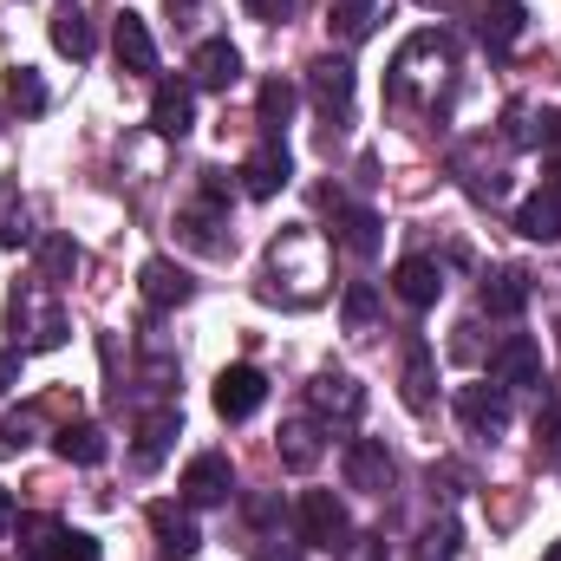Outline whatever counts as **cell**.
<instances>
[{"label": "cell", "instance_id": "obj_1", "mask_svg": "<svg viewBox=\"0 0 561 561\" xmlns=\"http://www.w3.org/2000/svg\"><path fill=\"white\" fill-rule=\"evenodd\" d=\"M450 72H457L450 33H444V26H424V33H412V39L399 46L392 79H386V99H392V105H437L444 85H450Z\"/></svg>", "mask_w": 561, "mask_h": 561}, {"label": "cell", "instance_id": "obj_2", "mask_svg": "<svg viewBox=\"0 0 561 561\" xmlns=\"http://www.w3.org/2000/svg\"><path fill=\"white\" fill-rule=\"evenodd\" d=\"M7 327L20 333V353H53V346H66V313H59V300H53V280L46 275L13 280Z\"/></svg>", "mask_w": 561, "mask_h": 561}, {"label": "cell", "instance_id": "obj_3", "mask_svg": "<svg viewBox=\"0 0 561 561\" xmlns=\"http://www.w3.org/2000/svg\"><path fill=\"white\" fill-rule=\"evenodd\" d=\"M280 275H300V307H313V300H320V287H327V249H320V236H313L307 222L280 229L275 242H268V268H262V287H275Z\"/></svg>", "mask_w": 561, "mask_h": 561}, {"label": "cell", "instance_id": "obj_4", "mask_svg": "<svg viewBox=\"0 0 561 561\" xmlns=\"http://www.w3.org/2000/svg\"><path fill=\"white\" fill-rule=\"evenodd\" d=\"M222 229H229V183L209 170L203 196H196L190 209H176V242H183V249H196V255H229V249H236V236H222Z\"/></svg>", "mask_w": 561, "mask_h": 561}, {"label": "cell", "instance_id": "obj_5", "mask_svg": "<svg viewBox=\"0 0 561 561\" xmlns=\"http://www.w3.org/2000/svg\"><path fill=\"white\" fill-rule=\"evenodd\" d=\"M294 523H300V542L320 549V556H340V549L353 542V516H346V503H340L333 490H307V496L294 503Z\"/></svg>", "mask_w": 561, "mask_h": 561}, {"label": "cell", "instance_id": "obj_6", "mask_svg": "<svg viewBox=\"0 0 561 561\" xmlns=\"http://www.w3.org/2000/svg\"><path fill=\"white\" fill-rule=\"evenodd\" d=\"M307 92H313V105H320V118H327L333 131L353 118V66H346V59H333V53L313 59V66H307Z\"/></svg>", "mask_w": 561, "mask_h": 561}, {"label": "cell", "instance_id": "obj_7", "mask_svg": "<svg viewBox=\"0 0 561 561\" xmlns=\"http://www.w3.org/2000/svg\"><path fill=\"white\" fill-rule=\"evenodd\" d=\"M457 419H463V431L470 437H503L510 431V386H496V379H483V386H463L457 392Z\"/></svg>", "mask_w": 561, "mask_h": 561}, {"label": "cell", "instance_id": "obj_8", "mask_svg": "<svg viewBox=\"0 0 561 561\" xmlns=\"http://www.w3.org/2000/svg\"><path fill=\"white\" fill-rule=\"evenodd\" d=\"M340 470H346V490H359V496H386L392 477H399V463H392V450L379 437H353Z\"/></svg>", "mask_w": 561, "mask_h": 561}, {"label": "cell", "instance_id": "obj_9", "mask_svg": "<svg viewBox=\"0 0 561 561\" xmlns=\"http://www.w3.org/2000/svg\"><path fill=\"white\" fill-rule=\"evenodd\" d=\"M307 405H313V419H327V424H353L366 412V386L353 373H313Z\"/></svg>", "mask_w": 561, "mask_h": 561}, {"label": "cell", "instance_id": "obj_10", "mask_svg": "<svg viewBox=\"0 0 561 561\" xmlns=\"http://www.w3.org/2000/svg\"><path fill=\"white\" fill-rule=\"evenodd\" d=\"M229 490H236V463L222 450L190 457V470H183V503L190 510H216V503H229Z\"/></svg>", "mask_w": 561, "mask_h": 561}, {"label": "cell", "instance_id": "obj_11", "mask_svg": "<svg viewBox=\"0 0 561 561\" xmlns=\"http://www.w3.org/2000/svg\"><path fill=\"white\" fill-rule=\"evenodd\" d=\"M262 405H268V379H262L255 366H229V373L216 379V419L242 424V419H255Z\"/></svg>", "mask_w": 561, "mask_h": 561}, {"label": "cell", "instance_id": "obj_12", "mask_svg": "<svg viewBox=\"0 0 561 561\" xmlns=\"http://www.w3.org/2000/svg\"><path fill=\"white\" fill-rule=\"evenodd\" d=\"M490 379L510 386V392H516V386H542V346H536L529 333H510V340L490 353Z\"/></svg>", "mask_w": 561, "mask_h": 561}, {"label": "cell", "instance_id": "obj_13", "mask_svg": "<svg viewBox=\"0 0 561 561\" xmlns=\"http://www.w3.org/2000/svg\"><path fill=\"white\" fill-rule=\"evenodd\" d=\"M287 176H294V157H287V144H280V138H268L249 163H242V190H249L255 203L280 196V190H287Z\"/></svg>", "mask_w": 561, "mask_h": 561}, {"label": "cell", "instance_id": "obj_14", "mask_svg": "<svg viewBox=\"0 0 561 561\" xmlns=\"http://www.w3.org/2000/svg\"><path fill=\"white\" fill-rule=\"evenodd\" d=\"M46 33H53V46H59L66 59H92V46H99V33H92V13H85L79 0H59V7L46 13Z\"/></svg>", "mask_w": 561, "mask_h": 561}, {"label": "cell", "instance_id": "obj_15", "mask_svg": "<svg viewBox=\"0 0 561 561\" xmlns=\"http://www.w3.org/2000/svg\"><path fill=\"white\" fill-rule=\"evenodd\" d=\"M150 125H157L163 138H183V131L196 125V85H183V79H163V85L150 92Z\"/></svg>", "mask_w": 561, "mask_h": 561}, {"label": "cell", "instance_id": "obj_16", "mask_svg": "<svg viewBox=\"0 0 561 561\" xmlns=\"http://www.w3.org/2000/svg\"><path fill=\"white\" fill-rule=\"evenodd\" d=\"M327 209H333V229H340V249L346 255H379V216L373 209H353L333 190H327Z\"/></svg>", "mask_w": 561, "mask_h": 561}, {"label": "cell", "instance_id": "obj_17", "mask_svg": "<svg viewBox=\"0 0 561 561\" xmlns=\"http://www.w3.org/2000/svg\"><path fill=\"white\" fill-rule=\"evenodd\" d=\"M176 437H183V412H176V405H157V412L138 424V450H131V463H138V470H157V463L170 457Z\"/></svg>", "mask_w": 561, "mask_h": 561}, {"label": "cell", "instance_id": "obj_18", "mask_svg": "<svg viewBox=\"0 0 561 561\" xmlns=\"http://www.w3.org/2000/svg\"><path fill=\"white\" fill-rule=\"evenodd\" d=\"M190 72H196V85H203V92H229V85L242 79V53H236L229 39H203V46H196V59H190Z\"/></svg>", "mask_w": 561, "mask_h": 561}, {"label": "cell", "instance_id": "obj_19", "mask_svg": "<svg viewBox=\"0 0 561 561\" xmlns=\"http://www.w3.org/2000/svg\"><path fill=\"white\" fill-rule=\"evenodd\" d=\"M150 536H157V549L176 561V556H196L203 549V536H196V523H190V510H176V503H150Z\"/></svg>", "mask_w": 561, "mask_h": 561}, {"label": "cell", "instance_id": "obj_20", "mask_svg": "<svg viewBox=\"0 0 561 561\" xmlns=\"http://www.w3.org/2000/svg\"><path fill=\"white\" fill-rule=\"evenodd\" d=\"M112 46H118V66L125 72H157V39H150V26H144V13H118V26H112Z\"/></svg>", "mask_w": 561, "mask_h": 561}, {"label": "cell", "instance_id": "obj_21", "mask_svg": "<svg viewBox=\"0 0 561 561\" xmlns=\"http://www.w3.org/2000/svg\"><path fill=\"white\" fill-rule=\"evenodd\" d=\"M138 280H144V300H150V307H183V300L196 294V280L183 275L170 255H150V262L138 268Z\"/></svg>", "mask_w": 561, "mask_h": 561}, {"label": "cell", "instance_id": "obj_22", "mask_svg": "<svg viewBox=\"0 0 561 561\" xmlns=\"http://www.w3.org/2000/svg\"><path fill=\"white\" fill-rule=\"evenodd\" d=\"M392 294L405 300V307H437V294H444V275H437V262H424V255H405L399 268H392Z\"/></svg>", "mask_w": 561, "mask_h": 561}, {"label": "cell", "instance_id": "obj_23", "mask_svg": "<svg viewBox=\"0 0 561 561\" xmlns=\"http://www.w3.org/2000/svg\"><path fill=\"white\" fill-rule=\"evenodd\" d=\"M483 307H490L496 320H516V313L529 307V275H523V268H490V275H483Z\"/></svg>", "mask_w": 561, "mask_h": 561}, {"label": "cell", "instance_id": "obj_24", "mask_svg": "<svg viewBox=\"0 0 561 561\" xmlns=\"http://www.w3.org/2000/svg\"><path fill=\"white\" fill-rule=\"evenodd\" d=\"M523 20H529V13H523L516 0H490V7L477 13V33H483L490 53H510V46L523 39Z\"/></svg>", "mask_w": 561, "mask_h": 561}, {"label": "cell", "instance_id": "obj_25", "mask_svg": "<svg viewBox=\"0 0 561 561\" xmlns=\"http://www.w3.org/2000/svg\"><path fill=\"white\" fill-rule=\"evenodd\" d=\"M373 20H379V0H327V33L340 46H359L373 33Z\"/></svg>", "mask_w": 561, "mask_h": 561}, {"label": "cell", "instance_id": "obj_26", "mask_svg": "<svg viewBox=\"0 0 561 561\" xmlns=\"http://www.w3.org/2000/svg\"><path fill=\"white\" fill-rule=\"evenodd\" d=\"M516 236L523 242H561V196H529V203H516Z\"/></svg>", "mask_w": 561, "mask_h": 561}, {"label": "cell", "instance_id": "obj_27", "mask_svg": "<svg viewBox=\"0 0 561 561\" xmlns=\"http://www.w3.org/2000/svg\"><path fill=\"white\" fill-rule=\"evenodd\" d=\"M53 450H59V457H66V463H105V450H112V444H105V431H99V424H59V431H53Z\"/></svg>", "mask_w": 561, "mask_h": 561}, {"label": "cell", "instance_id": "obj_28", "mask_svg": "<svg viewBox=\"0 0 561 561\" xmlns=\"http://www.w3.org/2000/svg\"><path fill=\"white\" fill-rule=\"evenodd\" d=\"M280 463H287V470H313V463H320V424L313 419L280 424Z\"/></svg>", "mask_w": 561, "mask_h": 561}, {"label": "cell", "instance_id": "obj_29", "mask_svg": "<svg viewBox=\"0 0 561 561\" xmlns=\"http://www.w3.org/2000/svg\"><path fill=\"white\" fill-rule=\"evenodd\" d=\"M294 105H300V92H294L287 79H268V85L255 92V118H262V131H268V138H280V131H287Z\"/></svg>", "mask_w": 561, "mask_h": 561}, {"label": "cell", "instance_id": "obj_30", "mask_svg": "<svg viewBox=\"0 0 561 561\" xmlns=\"http://www.w3.org/2000/svg\"><path fill=\"white\" fill-rule=\"evenodd\" d=\"M340 320H346V333H353V340H366V333H373V320H379V287H373V280H353V287L340 294Z\"/></svg>", "mask_w": 561, "mask_h": 561}, {"label": "cell", "instance_id": "obj_31", "mask_svg": "<svg viewBox=\"0 0 561 561\" xmlns=\"http://www.w3.org/2000/svg\"><path fill=\"white\" fill-rule=\"evenodd\" d=\"M431 386H437V379H431V346H412V353H405V405H412L419 419L431 412V399H437Z\"/></svg>", "mask_w": 561, "mask_h": 561}, {"label": "cell", "instance_id": "obj_32", "mask_svg": "<svg viewBox=\"0 0 561 561\" xmlns=\"http://www.w3.org/2000/svg\"><path fill=\"white\" fill-rule=\"evenodd\" d=\"M7 105H13V112H26V118H39V112H46V85H39V72H33V66H13V72H7Z\"/></svg>", "mask_w": 561, "mask_h": 561}, {"label": "cell", "instance_id": "obj_33", "mask_svg": "<svg viewBox=\"0 0 561 561\" xmlns=\"http://www.w3.org/2000/svg\"><path fill=\"white\" fill-rule=\"evenodd\" d=\"M72 268H79V249H72V236H46V242H39V275L59 287V280H72Z\"/></svg>", "mask_w": 561, "mask_h": 561}, {"label": "cell", "instance_id": "obj_34", "mask_svg": "<svg viewBox=\"0 0 561 561\" xmlns=\"http://www.w3.org/2000/svg\"><path fill=\"white\" fill-rule=\"evenodd\" d=\"M26 242V203H20V183H0V249H20Z\"/></svg>", "mask_w": 561, "mask_h": 561}, {"label": "cell", "instance_id": "obj_35", "mask_svg": "<svg viewBox=\"0 0 561 561\" xmlns=\"http://www.w3.org/2000/svg\"><path fill=\"white\" fill-rule=\"evenodd\" d=\"M46 561H99V542H92L85 529H66V523H59V536H53Z\"/></svg>", "mask_w": 561, "mask_h": 561}, {"label": "cell", "instance_id": "obj_36", "mask_svg": "<svg viewBox=\"0 0 561 561\" xmlns=\"http://www.w3.org/2000/svg\"><path fill=\"white\" fill-rule=\"evenodd\" d=\"M53 536H59V523H53V516H20V549H26V556H46V549H53Z\"/></svg>", "mask_w": 561, "mask_h": 561}, {"label": "cell", "instance_id": "obj_37", "mask_svg": "<svg viewBox=\"0 0 561 561\" xmlns=\"http://www.w3.org/2000/svg\"><path fill=\"white\" fill-rule=\"evenodd\" d=\"M39 431V412H20V419H0V450H26Z\"/></svg>", "mask_w": 561, "mask_h": 561}, {"label": "cell", "instance_id": "obj_38", "mask_svg": "<svg viewBox=\"0 0 561 561\" xmlns=\"http://www.w3.org/2000/svg\"><path fill=\"white\" fill-rule=\"evenodd\" d=\"M450 556H457V523L444 516V523L424 536V561H450Z\"/></svg>", "mask_w": 561, "mask_h": 561}, {"label": "cell", "instance_id": "obj_39", "mask_svg": "<svg viewBox=\"0 0 561 561\" xmlns=\"http://www.w3.org/2000/svg\"><path fill=\"white\" fill-rule=\"evenodd\" d=\"M536 450L561 470V419H556V412H542V419H536Z\"/></svg>", "mask_w": 561, "mask_h": 561}, {"label": "cell", "instance_id": "obj_40", "mask_svg": "<svg viewBox=\"0 0 561 561\" xmlns=\"http://www.w3.org/2000/svg\"><path fill=\"white\" fill-rule=\"evenodd\" d=\"M242 7H249L255 20H268V26H275V20H287V13H294V0H242Z\"/></svg>", "mask_w": 561, "mask_h": 561}, {"label": "cell", "instance_id": "obj_41", "mask_svg": "<svg viewBox=\"0 0 561 561\" xmlns=\"http://www.w3.org/2000/svg\"><path fill=\"white\" fill-rule=\"evenodd\" d=\"M13 386H20V353H13V346H0V399H7Z\"/></svg>", "mask_w": 561, "mask_h": 561}, {"label": "cell", "instance_id": "obj_42", "mask_svg": "<svg viewBox=\"0 0 561 561\" xmlns=\"http://www.w3.org/2000/svg\"><path fill=\"white\" fill-rule=\"evenodd\" d=\"M13 523H20V516H13V496H7V490H0V536H7V529H13Z\"/></svg>", "mask_w": 561, "mask_h": 561}, {"label": "cell", "instance_id": "obj_43", "mask_svg": "<svg viewBox=\"0 0 561 561\" xmlns=\"http://www.w3.org/2000/svg\"><path fill=\"white\" fill-rule=\"evenodd\" d=\"M549 196H561V150H549Z\"/></svg>", "mask_w": 561, "mask_h": 561}, {"label": "cell", "instance_id": "obj_44", "mask_svg": "<svg viewBox=\"0 0 561 561\" xmlns=\"http://www.w3.org/2000/svg\"><path fill=\"white\" fill-rule=\"evenodd\" d=\"M359 561H379V536H366V549H359Z\"/></svg>", "mask_w": 561, "mask_h": 561}, {"label": "cell", "instance_id": "obj_45", "mask_svg": "<svg viewBox=\"0 0 561 561\" xmlns=\"http://www.w3.org/2000/svg\"><path fill=\"white\" fill-rule=\"evenodd\" d=\"M542 561H561V542H556V549H549V556H542Z\"/></svg>", "mask_w": 561, "mask_h": 561}, {"label": "cell", "instance_id": "obj_46", "mask_svg": "<svg viewBox=\"0 0 561 561\" xmlns=\"http://www.w3.org/2000/svg\"><path fill=\"white\" fill-rule=\"evenodd\" d=\"M262 561H294V556H262Z\"/></svg>", "mask_w": 561, "mask_h": 561}]
</instances>
